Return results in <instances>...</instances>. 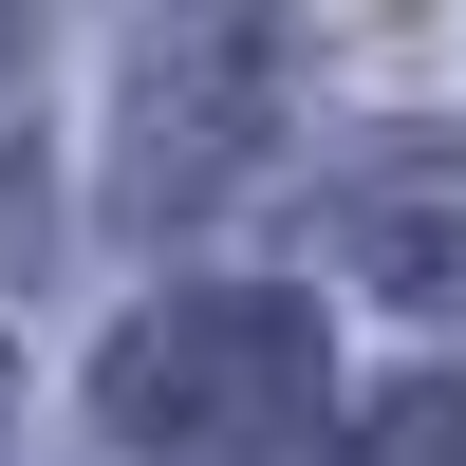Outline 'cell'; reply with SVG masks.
I'll use <instances>...</instances> for the list:
<instances>
[{
  "label": "cell",
  "instance_id": "obj_1",
  "mask_svg": "<svg viewBox=\"0 0 466 466\" xmlns=\"http://www.w3.org/2000/svg\"><path fill=\"white\" fill-rule=\"evenodd\" d=\"M318 318L261 280H206V299H149L131 336L94 355V430L131 466H280L318 430Z\"/></svg>",
  "mask_w": 466,
  "mask_h": 466
},
{
  "label": "cell",
  "instance_id": "obj_2",
  "mask_svg": "<svg viewBox=\"0 0 466 466\" xmlns=\"http://www.w3.org/2000/svg\"><path fill=\"white\" fill-rule=\"evenodd\" d=\"M261 112H280V37H261V19H187V37H149V56H131V168H112V187H131V224L243 187Z\"/></svg>",
  "mask_w": 466,
  "mask_h": 466
},
{
  "label": "cell",
  "instance_id": "obj_3",
  "mask_svg": "<svg viewBox=\"0 0 466 466\" xmlns=\"http://www.w3.org/2000/svg\"><path fill=\"white\" fill-rule=\"evenodd\" d=\"M336 261L410 318H466V149L448 131H373L336 168Z\"/></svg>",
  "mask_w": 466,
  "mask_h": 466
},
{
  "label": "cell",
  "instance_id": "obj_4",
  "mask_svg": "<svg viewBox=\"0 0 466 466\" xmlns=\"http://www.w3.org/2000/svg\"><path fill=\"white\" fill-rule=\"evenodd\" d=\"M355 466H466V373H410L392 410H373V448Z\"/></svg>",
  "mask_w": 466,
  "mask_h": 466
}]
</instances>
